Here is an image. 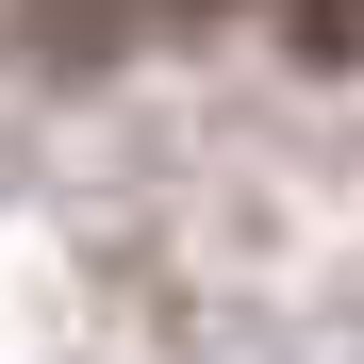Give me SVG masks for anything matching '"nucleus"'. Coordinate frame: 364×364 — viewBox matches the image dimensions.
Listing matches in <instances>:
<instances>
[{
	"instance_id": "1",
	"label": "nucleus",
	"mask_w": 364,
	"mask_h": 364,
	"mask_svg": "<svg viewBox=\"0 0 364 364\" xmlns=\"http://www.w3.org/2000/svg\"><path fill=\"white\" fill-rule=\"evenodd\" d=\"M298 50H364V0H298Z\"/></svg>"
},
{
	"instance_id": "2",
	"label": "nucleus",
	"mask_w": 364,
	"mask_h": 364,
	"mask_svg": "<svg viewBox=\"0 0 364 364\" xmlns=\"http://www.w3.org/2000/svg\"><path fill=\"white\" fill-rule=\"evenodd\" d=\"M149 17H232V0H149Z\"/></svg>"
}]
</instances>
